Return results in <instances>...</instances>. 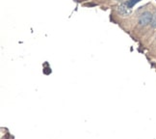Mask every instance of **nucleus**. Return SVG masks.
Here are the masks:
<instances>
[{
	"label": "nucleus",
	"instance_id": "3",
	"mask_svg": "<svg viewBox=\"0 0 156 139\" xmlns=\"http://www.w3.org/2000/svg\"><path fill=\"white\" fill-rule=\"evenodd\" d=\"M139 1H140V0H128V2L126 3V5H127L128 8H132L136 3H138Z\"/></svg>",
	"mask_w": 156,
	"mask_h": 139
},
{
	"label": "nucleus",
	"instance_id": "1",
	"mask_svg": "<svg viewBox=\"0 0 156 139\" xmlns=\"http://www.w3.org/2000/svg\"><path fill=\"white\" fill-rule=\"evenodd\" d=\"M152 14L151 12H145V13H143L140 16L139 19V23L140 25L142 26H147V24H149L152 20Z\"/></svg>",
	"mask_w": 156,
	"mask_h": 139
},
{
	"label": "nucleus",
	"instance_id": "4",
	"mask_svg": "<svg viewBox=\"0 0 156 139\" xmlns=\"http://www.w3.org/2000/svg\"><path fill=\"white\" fill-rule=\"evenodd\" d=\"M151 24L153 28H156V13L152 16V20H151Z\"/></svg>",
	"mask_w": 156,
	"mask_h": 139
},
{
	"label": "nucleus",
	"instance_id": "2",
	"mask_svg": "<svg viewBox=\"0 0 156 139\" xmlns=\"http://www.w3.org/2000/svg\"><path fill=\"white\" fill-rule=\"evenodd\" d=\"M118 11H119V13L121 15H122V16H126V15L129 14V8L127 7L126 4L119 5V8H118Z\"/></svg>",
	"mask_w": 156,
	"mask_h": 139
}]
</instances>
